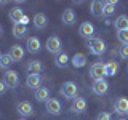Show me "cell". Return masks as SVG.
<instances>
[{
    "instance_id": "cell-7",
    "label": "cell",
    "mask_w": 128,
    "mask_h": 120,
    "mask_svg": "<svg viewBox=\"0 0 128 120\" xmlns=\"http://www.w3.org/2000/svg\"><path fill=\"white\" fill-rule=\"evenodd\" d=\"M91 90H93V93L96 96H104L109 91V83H107V80H94L93 82V86H91Z\"/></svg>"
},
{
    "instance_id": "cell-8",
    "label": "cell",
    "mask_w": 128,
    "mask_h": 120,
    "mask_svg": "<svg viewBox=\"0 0 128 120\" xmlns=\"http://www.w3.org/2000/svg\"><path fill=\"white\" fill-rule=\"evenodd\" d=\"M61 102H59V99H54V98H50L48 101L45 102V110L48 114L51 115H59L61 114Z\"/></svg>"
},
{
    "instance_id": "cell-17",
    "label": "cell",
    "mask_w": 128,
    "mask_h": 120,
    "mask_svg": "<svg viewBox=\"0 0 128 120\" xmlns=\"http://www.w3.org/2000/svg\"><path fill=\"white\" fill-rule=\"evenodd\" d=\"M8 16H10V19L13 21L14 24H19L21 22V19L24 18V11H22V8H19V6H14V8H11L10 10V13H8Z\"/></svg>"
},
{
    "instance_id": "cell-32",
    "label": "cell",
    "mask_w": 128,
    "mask_h": 120,
    "mask_svg": "<svg viewBox=\"0 0 128 120\" xmlns=\"http://www.w3.org/2000/svg\"><path fill=\"white\" fill-rule=\"evenodd\" d=\"M27 22H29V18H27V16H24V18L21 19V22H19V24H24V26H27Z\"/></svg>"
},
{
    "instance_id": "cell-23",
    "label": "cell",
    "mask_w": 128,
    "mask_h": 120,
    "mask_svg": "<svg viewBox=\"0 0 128 120\" xmlns=\"http://www.w3.org/2000/svg\"><path fill=\"white\" fill-rule=\"evenodd\" d=\"M27 26H24V24H13V29H11V32H13V35L16 38H22L27 35Z\"/></svg>"
},
{
    "instance_id": "cell-18",
    "label": "cell",
    "mask_w": 128,
    "mask_h": 120,
    "mask_svg": "<svg viewBox=\"0 0 128 120\" xmlns=\"http://www.w3.org/2000/svg\"><path fill=\"white\" fill-rule=\"evenodd\" d=\"M75 11L74 10H70V8H67V10H64L62 11V14H61V21L66 24V26H72V24L75 22Z\"/></svg>"
},
{
    "instance_id": "cell-35",
    "label": "cell",
    "mask_w": 128,
    "mask_h": 120,
    "mask_svg": "<svg viewBox=\"0 0 128 120\" xmlns=\"http://www.w3.org/2000/svg\"><path fill=\"white\" fill-rule=\"evenodd\" d=\"M0 58H2V53H0Z\"/></svg>"
},
{
    "instance_id": "cell-34",
    "label": "cell",
    "mask_w": 128,
    "mask_h": 120,
    "mask_svg": "<svg viewBox=\"0 0 128 120\" xmlns=\"http://www.w3.org/2000/svg\"><path fill=\"white\" fill-rule=\"evenodd\" d=\"M19 120H26V118H19Z\"/></svg>"
},
{
    "instance_id": "cell-26",
    "label": "cell",
    "mask_w": 128,
    "mask_h": 120,
    "mask_svg": "<svg viewBox=\"0 0 128 120\" xmlns=\"http://www.w3.org/2000/svg\"><path fill=\"white\" fill-rule=\"evenodd\" d=\"M118 62H115V61H109V62H106V75L107 77H114L115 74L118 72Z\"/></svg>"
},
{
    "instance_id": "cell-13",
    "label": "cell",
    "mask_w": 128,
    "mask_h": 120,
    "mask_svg": "<svg viewBox=\"0 0 128 120\" xmlns=\"http://www.w3.org/2000/svg\"><path fill=\"white\" fill-rule=\"evenodd\" d=\"M27 51H29L30 54H37L40 51V48H42V43H40V38L38 37H29L27 38Z\"/></svg>"
},
{
    "instance_id": "cell-14",
    "label": "cell",
    "mask_w": 128,
    "mask_h": 120,
    "mask_svg": "<svg viewBox=\"0 0 128 120\" xmlns=\"http://www.w3.org/2000/svg\"><path fill=\"white\" fill-rule=\"evenodd\" d=\"M26 70L29 72V75L30 74H38L40 75V72L43 70V64H42V61L32 59V61H29V62L26 64Z\"/></svg>"
},
{
    "instance_id": "cell-33",
    "label": "cell",
    "mask_w": 128,
    "mask_h": 120,
    "mask_svg": "<svg viewBox=\"0 0 128 120\" xmlns=\"http://www.w3.org/2000/svg\"><path fill=\"white\" fill-rule=\"evenodd\" d=\"M2 30H3V29H2V26H0V35H2Z\"/></svg>"
},
{
    "instance_id": "cell-2",
    "label": "cell",
    "mask_w": 128,
    "mask_h": 120,
    "mask_svg": "<svg viewBox=\"0 0 128 120\" xmlns=\"http://www.w3.org/2000/svg\"><path fill=\"white\" fill-rule=\"evenodd\" d=\"M59 93H61V96H64V99H72L74 101L77 98V83L70 82V80L69 82H64L61 85Z\"/></svg>"
},
{
    "instance_id": "cell-12",
    "label": "cell",
    "mask_w": 128,
    "mask_h": 120,
    "mask_svg": "<svg viewBox=\"0 0 128 120\" xmlns=\"http://www.w3.org/2000/svg\"><path fill=\"white\" fill-rule=\"evenodd\" d=\"M8 54L11 56L13 62H19V61H22V58H24V48L21 45H13V46H10Z\"/></svg>"
},
{
    "instance_id": "cell-3",
    "label": "cell",
    "mask_w": 128,
    "mask_h": 120,
    "mask_svg": "<svg viewBox=\"0 0 128 120\" xmlns=\"http://www.w3.org/2000/svg\"><path fill=\"white\" fill-rule=\"evenodd\" d=\"M45 48L48 50V53H51V54L61 53V48H62L61 38L56 37V35H51V37H48V38H46V43H45Z\"/></svg>"
},
{
    "instance_id": "cell-30",
    "label": "cell",
    "mask_w": 128,
    "mask_h": 120,
    "mask_svg": "<svg viewBox=\"0 0 128 120\" xmlns=\"http://www.w3.org/2000/svg\"><path fill=\"white\" fill-rule=\"evenodd\" d=\"M96 120H112V117H110L109 112H99L98 117H96Z\"/></svg>"
},
{
    "instance_id": "cell-1",
    "label": "cell",
    "mask_w": 128,
    "mask_h": 120,
    "mask_svg": "<svg viewBox=\"0 0 128 120\" xmlns=\"http://www.w3.org/2000/svg\"><path fill=\"white\" fill-rule=\"evenodd\" d=\"M86 46H88V51H90L91 54H94V56H101L104 51H106V43L98 37L90 38L86 42Z\"/></svg>"
},
{
    "instance_id": "cell-20",
    "label": "cell",
    "mask_w": 128,
    "mask_h": 120,
    "mask_svg": "<svg viewBox=\"0 0 128 120\" xmlns=\"http://www.w3.org/2000/svg\"><path fill=\"white\" fill-rule=\"evenodd\" d=\"M34 96H35V99H37L38 102H46L48 99H50V90L45 88V86H40V88L35 90Z\"/></svg>"
},
{
    "instance_id": "cell-6",
    "label": "cell",
    "mask_w": 128,
    "mask_h": 120,
    "mask_svg": "<svg viewBox=\"0 0 128 120\" xmlns=\"http://www.w3.org/2000/svg\"><path fill=\"white\" fill-rule=\"evenodd\" d=\"M16 112L24 118L32 117V115H34V106H32V102H29V101H21L16 106Z\"/></svg>"
},
{
    "instance_id": "cell-27",
    "label": "cell",
    "mask_w": 128,
    "mask_h": 120,
    "mask_svg": "<svg viewBox=\"0 0 128 120\" xmlns=\"http://www.w3.org/2000/svg\"><path fill=\"white\" fill-rule=\"evenodd\" d=\"M11 64H13L11 56L8 54V53H6V54H2V58H0V67H2V69H5V70H8Z\"/></svg>"
},
{
    "instance_id": "cell-25",
    "label": "cell",
    "mask_w": 128,
    "mask_h": 120,
    "mask_svg": "<svg viewBox=\"0 0 128 120\" xmlns=\"http://www.w3.org/2000/svg\"><path fill=\"white\" fill-rule=\"evenodd\" d=\"M115 6H117V2H114V0H107V2H104V16L106 18H109L115 13Z\"/></svg>"
},
{
    "instance_id": "cell-24",
    "label": "cell",
    "mask_w": 128,
    "mask_h": 120,
    "mask_svg": "<svg viewBox=\"0 0 128 120\" xmlns=\"http://www.w3.org/2000/svg\"><path fill=\"white\" fill-rule=\"evenodd\" d=\"M114 26H115V29H117V30H125V29H128V16L126 14H120L118 18L115 19Z\"/></svg>"
},
{
    "instance_id": "cell-11",
    "label": "cell",
    "mask_w": 128,
    "mask_h": 120,
    "mask_svg": "<svg viewBox=\"0 0 128 120\" xmlns=\"http://www.w3.org/2000/svg\"><path fill=\"white\" fill-rule=\"evenodd\" d=\"M78 34L85 38H93L94 35V26L91 22H82L78 27Z\"/></svg>"
},
{
    "instance_id": "cell-36",
    "label": "cell",
    "mask_w": 128,
    "mask_h": 120,
    "mask_svg": "<svg viewBox=\"0 0 128 120\" xmlns=\"http://www.w3.org/2000/svg\"><path fill=\"white\" fill-rule=\"evenodd\" d=\"M120 120H123V118H120Z\"/></svg>"
},
{
    "instance_id": "cell-10",
    "label": "cell",
    "mask_w": 128,
    "mask_h": 120,
    "mask_svg": "<svg viewBox=\"0 0 128 120\" xmlns=\"http://www.w3.org/2000/svg\"><path fill=\"white\" fill-rule=\"evenodd\" d=\"M114 110H115V114H128V98L120 96V98L115 99Z\"/></svg>"
},
{
    "instance_id": "cell-4",
    "label": "cell",
    "mask_w": 128,
    "mask_h": 120,
    "mask_svg": "<svg viewBox=\"0 0 128 120\" xmlns=\"http://www.w3.org/2000/svg\"><path fill=\"white\" fill-rule=\"evenodd\" d=\"M3 82H5L6 88H11V90H14L16 86L19 85V74L16 70H5V74H3Z\"/></svg>"
},
{
    "instance_id": "cell-16",
    "label": "cell",
    "mask_w": 128,
    "mask_h": 120,
    "mask_svg": "<svg viewBox=\"0 0 128 120\" xmlns=\"http://www.w3.org/2000/svg\"><path fill=\"white\" fill-rule=\"evenodd\" d=\"M69 54L66 53V51H61V53H58L56 54V58H54V64L59 67V69H64V67H67L69 66Z\"/></svg>"
},
{
    "instance_id": "cell-15",
    "label": "cell",
    "mask_w": 128,
    "mask_h": 120,
    "mask_svg": "<svg viewBox=\"0 0 128 120\" xmlns=\"http://www.w3.org/2000/svg\"><path fill=\"white\" fill-rule=\"evenodd\" d=\"M90 11H91V14H93L94 18H101V16H104V2L93 0V2H91Z\"/></svg>"
},
{
    "instance_id": "cell-9",
    "label": "cell",
    "mask_w": 128,
    "mask_h": 120,
    "mask_svg": "<svg viewBox=\"0 0 128 120\" xmlns=\"http://www.w3.org/2000/svg\"><path fill=\"white\" fill-rule=\"evenodd\" d=\"M70 112L74 114H83L86 110V99L85 98H75L70 104Z\"/></svg>"
},
{
    "instance_id": "cell-31",
    "label": "cell",
    "mask_w": 128,
    "mask_h": 120,
    "mask_svg": "<svg viewBox=\"0 0 128 120\" xmlns=\"http://www.w3.org/2000/svg\"><path fill=\"white\" fill-rule=\"evenodd\" d=\"M5 91H6V85H5V82H3V80H0V96L5 94Z\"/></svg>"
},
{
    "instance_id": "cell-5",
    "label": "cell",
    "mask_w": 128,
    "mask_h": 120,
    "mask_svg": "<svg viewBox=\"0 0 128 120\" xmlns=\"http://www.w3.org/2000/svg\"><path fill=\"white\" fill-rule=\"evenodd\" d=\"M90 77L93 80H101L106 77V64L102 62H94L90 67Z\"/></svg>"
},
{
    "instance_id": "cell-22",
    "label": "cell",
    "mask_w": 128,
    "mask_h": 120,
    "mask_svg": "<svg viewBox=\"0 0 128 120\" xmlns=\"http://www.w3.org/2000/svg\"><path fill=\"white\" fill-rule=\"evenodd\" d=\"M46 24H48V18H46V14H43V13H37L34 16V26L37 27V29H45L46 27Z\"/></svg>"
},
{
    "instance_id": "cell-21",
    "label": "cell",
    "mask_w": 128,
    "mask_h": 120,
    "mask_svg": "<svg viewBox=\"0 0 128 120\" xmlns=\"http://www.w3.org/2000/svg\"><path fill=\"white\" fill-rule=\"evenodd\" d=\"M70 62H72V66H74L75 69H80V67H83V66L86 64V54H83V53H75L74 56H72Z\"/></svg>"
},
{
    "instance_id": "cell-19",
    "label": "cell",
    "mask_w": 128,
    "mask_h": 120,
    "mask_svg": "<svg viewBox=\"0 0 128 120\" xmlns=\"http://www.w3.org/2000/svg\"><path fill=\"white\" fill-rule=\"evenodd\" d=\"M40 83H42V77H40L38 74H30L29 77L26 78V85L29 88H32V90L40 88Z\"/></svg>"
},
{
    "instance_id": "cell-29",
    "label": "cell",
    "mask_w": 128,
    "mask_h": 120,
    "mask_svg": "<svg viewBox=\"0 0 128 120\" xmlns=\"http://www.w3.org/2000/svg\"><path fill=\"white\" fill-rule=\"evenodd\" d=\"M118 56L122 59H128V45H122L118 48Z\"/></svg>"
},
{
    "instance_id": "cell-28",
    "label": "cell",
    "mask_w": 128,
    "mask_h": 120,
    "mask_svg": "<svg viewBox=\"0 0 128 120\" xmlns=\"http://www.w3.org/2000/svg\"><path fill=\"white\" fill-rule=\"evenodd\" d=\"M117 38L122 45H128V29L125 30H118L117 32Z\"/></svg>"
}]
</instances>
